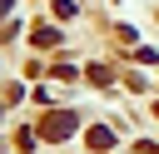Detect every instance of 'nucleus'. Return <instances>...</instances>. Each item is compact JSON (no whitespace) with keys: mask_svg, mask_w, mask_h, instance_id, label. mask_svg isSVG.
<instances>
[{"mask_svg":"<svg viewBox=\"0 0 159 154\" xmlns=\"http://www.w3.org/2000/svg\"><path fill=\"white\" fill-rule=\"evenodd\" d=\"M70 129H75V114H45V124H40L45 139H65Z\"/></svg>","mask_w":159,"mask_h":154,"instance_id":"nucleus-1","label":"nucleus"},{"mask_svg":"<svg viewBox=\"0 0 159 154\" xmlns=\"http://www.w3.org/2000/svg\"><path fill=\"white\" fill-rule=\"evenodd\" d=\"M89 144H94V149H109V144H114V134H109V129H99V124H94V129H89Z\"/></svg>","mask_w":159,"mask_h":154,"instance_id":"nucleus-3","label":"nucleus"},{"mask_svg":"<svg viewBox=\"0 0 159 154\" xmlns=\"http://www.w3.org/2000/svg\"><path fill=\"white\" fill-rule=\"evenodd\" d=\"M35 45H40V50H50V45H60V35H55L50 25H40V30H35Z\"/></svg>","mask_w":159,"mask_h":154,"instance_id":"nucleus-2","label":"nucleus"}]
</instances>
